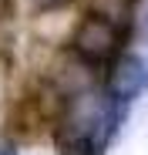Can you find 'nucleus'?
Returning <instances> with one entry per match:
<instances>
[{
    "label": "nucleus",
    "instance_id": "f257e3e1",
    "mask_svg": "<svg viewBox=\"0 0 148 155\" xmlns=\"http://www.w3.org/2000/svg\"><path fill=\"white\" fill-rule=\"evenodd\" d=\"M125 37H128L125 24H118V20L98 14V10H84L71 24L67 51L78 61H84L88 68H94L98 74H105L121 54H125Z\"/></svg>",
    "mask_w": 148,
    "mask_h": 155
},
{
    "label": "nucleus",
    "instance_id": "7ed1b4c3",
    "mask_svg": "<svg viewBox=\"0 0 148 155\" xmlns=\"http://www.w3.org/2000/svg\"><path fill=\"white\" fill-rule=\"evenodd\" d=\"M71 4H74V0H27V7H31L34 14H40V17L57 14V10H67Z\"/></svg>",
    "mask_w": 148,
    "mask_h": 155
},
{
    "label": "nucleus",
    "instance_id": "f03ea898",
    "mask_svg": "<svg viewBox=\"0 0 148 155\" xmlns=\"http://www.w3.org/2000/svg\"><path fill=\"white\" fill-rule=\"evenodd\" d=\"M101 84L111 101H118L121 108H131L135 101L148 91V61L138 51H125L101 78Z\"/></svg>",
    "mask_w": 148,
    "mask_h": 155
}]
</instances>
